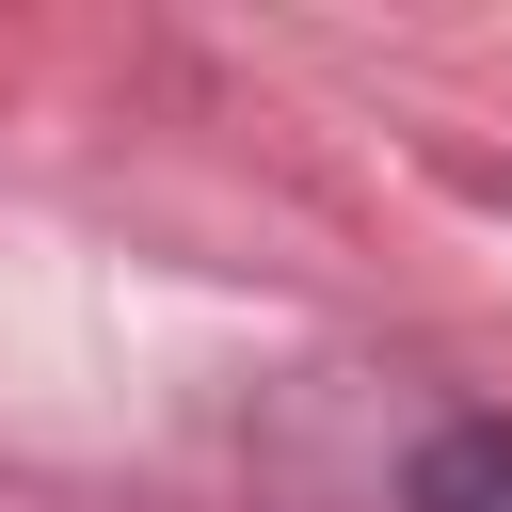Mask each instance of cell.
Instances as JSON below:
<instances>
[{
  "mask_svg": "<svg viewBox=\"0 0 512 512\" xmlns=\"http://www.w3.org/2000/svg\"><path fill=\"white\" fill-rule=\"evenodd\" d=\"M400 512H512V416H432L400 464Z\"/></svg>",
  "mask_w": 512,
  "mask_h": 512,
  "instance_id": "6da1fadb",
  "label": "cell"
}]
</instances>
